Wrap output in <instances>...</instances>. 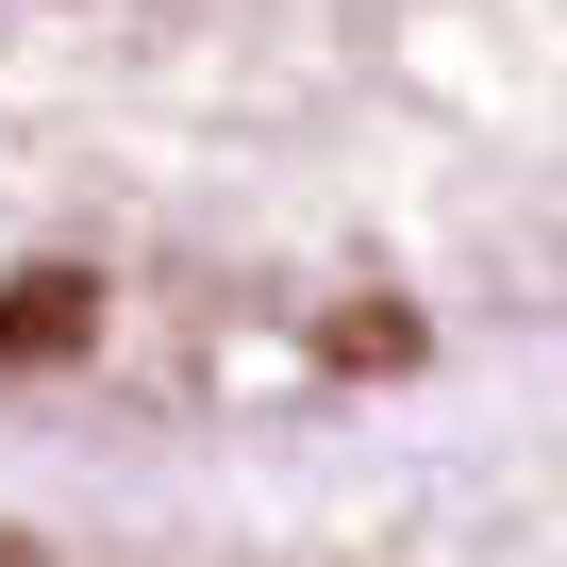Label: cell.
<instances>
[{"instance_id": "6da1fadb", "label": "cell", "mask_w": 567, "mask_h": 567, "mask_svg": "<svg viewBox=\"0 0 567 567\" xmlns=\"http://www.w3.org/2000/svg\"><path fill=\"white\" fill-rule=\"evenodd\" d=\"M567 334V0H0V434H267Z\"/></svg>"}, {"instance_id": "7a4b0ae2", "label": "cell", "mask_w": 567, "mask_h": 567, "mask_svg": "<svg viewBox=\"0 0 567 567\" xmlns=\"http://www.w3.org/2000/svg\"><path fill=\"white\" fill-rule=\"evenodd\" d=\"M0 567H267V550H200V534H84V517H0Z\"/></svg>"}]
</instances>
